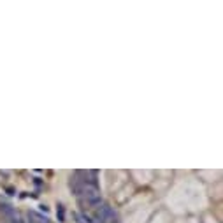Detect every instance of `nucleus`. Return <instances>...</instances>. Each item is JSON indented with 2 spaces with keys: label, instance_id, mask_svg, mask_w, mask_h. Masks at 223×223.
<instances>
[{
  "label": "nucleus",
  "instance_id": "f257e3e1",
  "mask_svg": "<svg viewBox=\"0 0 223 223\" xmlns=\"http://www.w3.org/2000/svg\"><path fill=\"white\" fill-rule=\"evenodd\" d=\"M95 220H97V223H118V216H116V211L111 205L102 204L97 209Z\"/></svg>",
  "mask_w": 223,
  "mask_h": 223
},
{
  "label": "nucleus",
  "instance_id": "f03ea898",
  "mask_svg": "<svg viewBox=\"0 0 223 223\" xmlns=\"http://www.w3.org/2000/svg\"><path fill=\"white\" fill-rule=\"evenodd\" d=\"M9 223H23V222L19 220L16 214H12V216H9Z\"/></svg>",
  "mask_w": 223,
  "mask_h": 223
},
{
  "label": "nucleus",
  "instance_id": "7ed1b4c3",
  "mask_svg": "<svg viewBox=\"0 0 223 223\" xmlns=\"http://www.w3.org/2000/svg\"><path fill=\"white\" fill-rule=\"evenodd\" d=\"M58 218L60 222H63V207H58Z\"/></svg>",
  "mask_w": 223,
  "mask_h": 223
}]
</instances>
